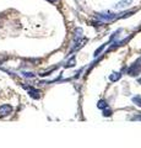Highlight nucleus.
<instances>
[{"label":"nucleus","mask_w":141,"mask_h":148,"mask_svg":"<svg viewBox=\"0 0 141 148\" xmlns=\"http://www.w3.org/2000/svg\"><path fill=\"white\" fill-rule=\"evenodd\" d=\"M12 106L9 105V104H5V105H1L0 106V117H5L7 115H10L12 112Z\"/></svg>","instance_id":"obj_1"},{"label":"nucleus","mask_w":141,"mask_h":148,"mask_svg":"<svg viewBox=\"0 0 141 148\" xmlns=\"http://www.w3.org/2000/svg\"><path fill=\"white\" fill-rule=\"evenodd\" d=\"M133 3V0H121V1H119L117 4V5H114V9H121V8H125L130 5V4Z\"/></svg>","instance_id":"obj_2"},{"label":"nucleus","mask_w":141,"mask_h":148,"mask_svg":"<svg viewBox=\"0 0 141 148\" xmlns=\"http://www.w3.org/2000/svg\"><path fill=\"white\" fill-rule=\"evenodd\" d=\"M27 89H28V94L32 96V98H34V99L40 98V91L39 90H36V89H33V88H27Z\"/></svg>","instance_id":"obj_3"},{"label":"nucleus","mask_w":141,"mask_h":148,"mask_svg":"<svg viewBox=\"0 0 141 148\" xmlns=\"http://www.w3.org/2000/svg\"><path fill=\"white\" fill-rule=\"evenodd\" d=\"M115 75H111V80H118L120 78V74L119 73H114Z\"/></svg>","instance_id":"obj_4"},{"label":"nucleus","mask_w":141,"mask_h":148,"mask_svg":"<svg viewBox=\"0 0 141 148\" xmlns=\"http://www.w3.org/2000/svg\"><path fill=\"white\" fill-rule=\"evenodd\" d=\"M133 100H134V103H136V105L141 106V99H140V96H136V98L133 99Z\"/></svg>","instance_id":"obj_5"},{"label":"nucleus","mask_w":141,"mask_h":148,"mask_svg":"<svg viewBox=\"0 0 141 148\" xmlns=\"http://www.w3.org/2000/svg\"><path fill=\"white\" fill-rule=\"evenodd\" d=\"M48 1H51V3H54V1H57V0H48Z\"/></svg>","instance_id":"obj_6"},{"label":"nucleus","mask_w":141,"mask_h":148,"mask_svg":"<svg viewBox=\"0 0 141 148\" xmlns=\"http://www.w3.org/2000/svg\"><path fill=\"white\" fill-rule=\"evenodd\" d=\"M139 83H140V84H141V79H139Z\"/></svg>","instance_id":"obj_7"}]
</instances>
